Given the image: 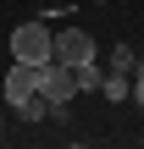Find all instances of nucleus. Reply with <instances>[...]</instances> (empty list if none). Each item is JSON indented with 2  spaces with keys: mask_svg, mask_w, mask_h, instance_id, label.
<instances>
[{
  "mask_svg": "<svg viewBox=\"0 0 144 149\" xmlns=\"http://www.w3.org/2000/svg\"><path fill=\"white\" fill-rule=\"evenodd\" d=\"M133 66H139V50H133V44H111L105 72H128V77H133Z\"/></svg>",
  "mask_w": 144,
  "mask_h": 149,
  "instance_id": "0eeeda50",
  "label": "nucleus"
},
{
  "mask_svg": "<svg viewBox=\"0 0 144 149\" xmlns=\"http://www.w3.org/2000/svg\"><path fill=\"white\" fill-rule=\"evenodd\" d=\"M39 94L50 100V116H55V111H67V105L78 100V77H72V66H61V61L39 66Z\"/></svg>",
  "mask_w": 144,
  "mask_h": 149,
  "instance_id": "f03ea898",
  "label": "nucleus"
},
{
  "mask_svg": "<svg viewBox=\"0 0 144 149\" xmlns=\"http://www.w3.org/2000/svg\"><path fill=\"white\" fill-rule=\"evenodd\" d=\"M0 144H6V122H0Z\"/></svg>",
  "mask_w": 144,
  "mask_h": 149,
  "instance_id": "6e6552de",
  "label": "nucleus"
},
{
  "mask_svg": "<svg viewBox=\"0 0 144 149\" xmlns=\"http://www.w3.org/2000/svg\"><path fill=\"white\" fill-rule=\"evenodd\" d=\"M11 61L50 66V61H55V33H50L44 22H17V28H11Z\"/></svg>",
  "mask_w": 144,
  "mask_h": 149,
  "instance_id": "f257e3e1",
  "label": "nucleus"
},
{
  "mask_svg": "<svg viewBox=\"0 0 144 149\" xmlns=\"http://www.w3.org/2000/svg\"><path fill=\"white\" fill-rule=\"evenodd\" d=\"M55 61H61V66H83V61H100V44H94L83 28H61V33H55Z\"/></svg>",
  "mask_w": 144,
  "mask_h": 149,
  "instance_id": "20e7f679",
  "label": "nucleus"
},
{
  "mask_svg": "<svg viewBox=\"0 0 144 149\" xmlns=\"http://www.w3.org/2000/svg\"><path fill=\"white\" fill-rule=\"evenodd\" d=\"M72 77H78V94H100V83H105V61H83V66H72Z\"/></svg>",
  "mask_w": 144,
  "mask_h": 149,
  "instance_id": "423d86ee",
  "label": "nucleus"
},
{
  "mask_svg": "<svg viewBox=\"0 0 144 149\" xmlns=\"http://www.w3.org/2000/svg\"><path fill=\"white\" fill-rule=\"evenodd\" d=\"M100 94H105L111 105H128V100H133V77H128V72H105V83H100Z\"/></svg>",
  "mask_w": 144,
  "mask_h": 149,
  "instance_id": "39448f33",
  "label": "nucleus"
},
{
  "mask_svg": "<svg viewBox=\"0 0 144 149\" xmlns=\"http://www.w3.org/2000/svg\"><path fill=\"white\" fill-rule=\"evenodd\" d=\"M139 144H144V133H139Z\"/></svg>",
  "mask_w": 144,
  "mask_h": 149,
  "instance_id": "1a4fd4ad",
  "label": "nucleus"
},
{
  "mask_svg": "<svg viewBox=\"0 0 144 149\" xmlns=\"http://www.w3.org/2000/svg\"><path fill=\"white\" fill-rule=\"evenodd\" d=\"M33 94H39V66H28V61H11L6 83H0V105H6V111H22Z\"/></svg>",
  "mask_w": 144,
  "mask_h": 149,
  "instance_id": "7ed1b4c3",
  "label": "nucleus"
}]
</instances>
